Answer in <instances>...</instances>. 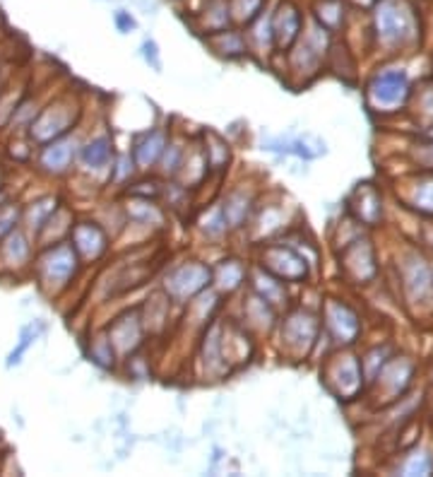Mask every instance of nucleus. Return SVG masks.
Instances as JSON below:
<instances>
[{
  "label": "nucleus",
  "instance_id": "nucleus-15",
  "mask_svg": "<svg viewBox=\"0 0 433 477\" xmlns=\"http://www.w3.org/2000/svg\"><path fill=\"white\" fill-rule=\"evenodd\" d=\"M243 277V268L236 263V260H229L222 266V273H219V285L224 290H236Z\"/></svg>",
  "mask_w": 433,
  "mask_h": 477
},
{
  "label": "nucleus",
  "instance_id": "nucleus-21",
  "mask_svg": "<svg viewBox=\"0 0 433 477\" xmlns=\"http://www.w3.org/2000/svg\"><path fill=\"white\" fill-rule=\"evenodd\" d=\"M358 3H375V0H358Z\"/></svg>",
  "mask_w": 433,
  "mask_h": 477
},
{
  "label": "nucleus",
  "instance_id": "nucleus-7",
  "mask_svg": "<svg viewBox=\"0 0 433 477\" xmlns=\"http://www.w3.org/2000/svg\"><path fill=\"white\" fill-rule=\"evenodd\" d=\"M106 239L101 235L99 227L94 225H80L75 227V232H73V243H75V249L84 256H99L104 251V246H106Z\"/></svg>",
  "mask_w": 433,
  "mask_h": 477
},
{
  "label": "nucleus",
  "instance_id": "nucleus-14",
  "mask_svg": "<svg viewBox=\"0 0 433 477\" xmlns=\"http://www.w3.org/2000/svg\"><path fill=\"white\" fill-rule=\"evenodd\" d=\"M29 253V246H27V239L20 232H10V239L5 242V256H8L10 263H22Z\"/></svg>",
  "mask_w": 433,
  "mask_h": 477
},
{
  "label": "nucleus",
  "instance_id": "nucleus-2",
  "mask_svg": "<svg viewBox=\"0 0 433 477\" xmlns=\"http://www.w3.org/2000/svg\"><path fill=\"white\" fill-rule=\"evenodd\" d=\"M409 94V83L407 76L400 73V70H392V73H383L378 76L368 87V97H371V104L378 107V109H395L405 104Z\"/></svg>",
  "mask_w": 433,
  "mask_h": 477
},
{
  "label": "nucleus",
  "instance_id": "nucleus-16",
  "mask_svg": "<svg viewBox=\"0 0 433 477\" xmlns=\"http://www.w3.org/2000/svg\"><path fill=\"white\" fill-rule=\"evenodd\" d=\"M53 210H56V201H51V198L36 203V205L29 210V227H32V229H42Z\"/></svg>",
  "mask_w": 433,
  "mask_h": 477
},
{
  "label": "nucleus",
  "instance_id": "nucleus-3",
  "mask_svg": "<svg viewBox=\"0 0 433 477\" xmlns=\"http://www.w3.org/2000/svg\"><path fill=\"white\" fill-rule=\"evenodd\" d=\"M75 249L67 246V243H60V246L49 251V256L42 260L43 282L53 287H63L67 280H70V275L75 273Z\"/></svg>",
  "mask_w": 433,
  "mask_h": 477
},
{
  "label": "nucleus",
  "instance_id": "nucleus-8",
  "mask_svg": "<svg viewBox=\"0 0 433 477\" xmlns=\"http://www.w3.org/2000/svg\"><path fill=\"white\" fill-rule=\"evenodd\" d=\"M73 143L70 140H53V143L43 150L42 155V164L53 174H60V171H66L67 164H70V159H73Z\"/></svg>",
  "mask_w": 433,
  "mask_h": 477
},
{
  "label": "nucleus",
  "instance_id": "nucleus-10",
  "mask_svg": "<svg viewBox=\"0 0 433 477\" xmlns=\"http://www.w3.org/2000/svg\"><path fill=\"white\" fill-rule=\"evenodd\" d=\"M161 152H164V135L159 133V131H152L135 147V159H138V164H142V167H152Z\"/></svg>",
  "mask_w": 433,
  "mask_h": 477
},
{
  "label": "nucleus",
  "instance_id": "nucleus-12",
  "mask_svg": "<svg viewBox=\"0 0 433 477\" xmlns=\"http://www.w3.org/2000/svg\"><path fill=\"white\" fill-rule=\"evenodd\" d=\"M263 5L265 0H229L232 17L239 22H253L263 12Z\"/></svg>",
  "mask_w": 433,
  "mask_h": 477
},
{
  "label": "nucleus",
  "instance_id": "nucleus-13",
  "mask_svg": "<svg viewBox=\"0 0 433 477\" xmlns=\"http://www.w3.org/2000/svg\"><path fill=\"white\" fill-rule=\"evenodd\" d=\"M402 473H405V475H431L433 473L431 453H414V456L405 463Z\"/></svg>",
  "mask_w": 433,
  "mask_h": 477
},
{
  "label": "nucleus",
  "instance_id": "nucleus-1",
  "mask_svg": "<svg viewBox=\"0 0 433 477\" xmlns=\"http://www.w3.org/2000/svg\"><path fill=\"white\" fill-rule=\"evenodd\" d=\"M374 27L381 42L400 46L417 36V15L407 0H375Z\"/></svg>",
  "mask_w": 433,
  "mask_h": 477
},
{
  "label": "nucleus",
  "instance_id": "nucleus-19",
  "mask_svg": "<svg viewBox=\"0 0 433 477\" xmlns=\"http://www.w3.org/2000/svg\"><path fill=\"white\" fill-rule=\"evenodd\" d=\"M15 222H17V208L0 210V236L10 235L12 227H15Z\"/></svg>",
  "mask_w": 433,
  "mask_h": 477
},
{
  "label": "nucleus",
  "instance_id": "nucleus-5",
  "mask_svg": "<svg viewBox=\"0 0 433 477\" xmlns=\"http://www.w3.org/2000/svg\"><path fill=\"white\" fill-rule=\"evenodd\" d=\"M301 32V12L292 0H282L279 8L272 12V36L279 46L289 44L299 36Z\"/></svg>",
  "mask_w": 433,
  "mask_h": 477
},
{
  "label": "nucleus",
  "instance_id": "nucleus-17",
  "mask_svg": "<svg viewBox=\"0 0 433 477\" xmlns=\"http://www.w3.org/2000/svg\"><path fill=\"white\" fill-rule=\"evenodd\" d=\"M417 208L424 212H433V179L424 181L417 191Z\"/></svg>",
  "mask_w": 433,
  "mask_h": 477
},
{
  "label": "nucleus",
  "instance_id": "nucleus-4",
  "mask_svg": "<svg viewBox=\"0 0 433 477\" xmlns=\"http://www.w3.org/2000/svg\"><path fill=\"white\" fill-rule=\"evenodd\" d=\"M209 282V268L205 266H198V263H191V266H184L178 268L174 275L167 280V290L178 299L184 297H193L195 292H201L202 287Z\"/></svg>",
  "mask_w": 433,
  "mask_h": 477
},
{
  "label": "nucleus",
  "instance_id": "nucleus-11",
  "mask_svg": "<svg viewBox=\"0 0 433 477\" xmlns=\"http://www.w3.org/2000/svg\"><path fill=\"white\" fill-rule=\"evenodd\" d=\"M344 20V3L342 0H320L318 3V22L325 29H335Z\"/></svg>",
  "mask_w": 433,
  "mask_h": 477
},
{
  "label": "nucleus",
  "instance_id": "nucleus-9",
  "mask_svg": "<svg viewBox=\"0 0 433 477\" xmlns=\"http://www.w3.org/2000/svg\"><path fill=\"white\" fill-rule=\"evenodd\" d=\"M83 162L84 167L97 169V171L108 167V162H111V140L106 135H99V138H94L92 143L84 145Z\"/></svg>",
  "mask_w": 433,
  "mask_h": 477
},
{
  "label": "nucleus",
  "instance_id": "nucleus-20",
  "mask_svg": "<svg viewBox=\"0 0 433 477\" xmlns=\"http://www.w3.org/2000/svg\"><path fill=\"white\" fill-rule=\"evenodd\" d=\"M145 59L152 60V66H154L159 70V66H161V63H159V56H157V44L145 42Z\"/></svg>",
  "mask_w": 433,
  "mask_h": 477
},
{
  "label": "nucleus",
  "instance_id": "nucleus-18",
  "mask_svg": "<svg viewBox=\"0 0 433 477\" xmlns=\"http://www.w3.org/2000/svg\"><path fill=\"white\" fill-rule=\"evenodd\" d=\"M114 22H116L118 32H121V34L133 32L135 27H138V22H135V17L130 15L128 10H116V12H114Z\"/></svg>",
  "mask_w": 433,
  "mask_h": 477
},
{
  "label": "nucleus",
  "instance_id": "nucleus-6",
  "mask_svg": "<svg viewBox=\"0 0 433 477\" xmlns=\"http://www.w3.org/2000/svg\"><path fill=\"white\" fill-rule=\"evenodd\" d=\"M327 321H330L333 333L340 338L342 343H351V340L357 338L358 321H357V316L347 309V306L330 304V309H327Z\"/></svg>",
  "mask_w": 433,
  "mask_h": 477
}]
</instances>
